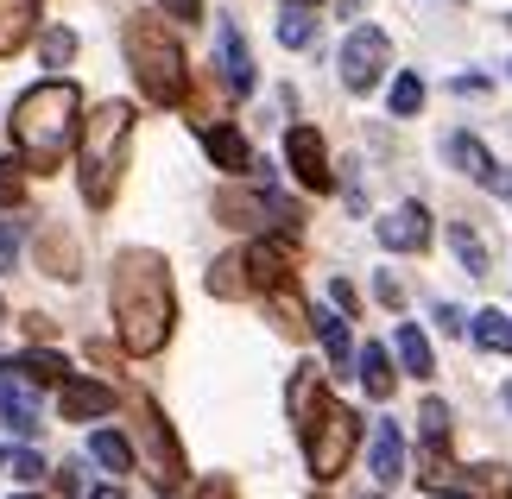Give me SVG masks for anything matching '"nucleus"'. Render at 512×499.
<instances>
[{
    "mask_svg": "<svg viewBox=\"0 0 512 499\" xmlns=\"http://www.w3.org/2000/svg\"><path fill=\"white\" fill-rule=\"evenodd\" d=\"M418 108H424V76H418V70H405L399 83H392V114H399V121H411Z\"/></svg>",
    "mask_w": 512,
    "mask_h": 499,
    "instance_id": "nucleus-31",
    "label": "nucleus"
},
{
    "mask_svg": "<svg viewBox=\"0 0 512 499\" xmlns=\"http://www.w3.org/2000/svg\"><path fill=\"white\" fill-rule=\"evenodd\" d=\"M285 7H317L323 13V0H285Z\"/></svg>",
    "mask_w": 512,
    "mask_h": 499,
    "instance_id": "nucleus-45",
    "label": "nucleus"
},
{
    "mask_svg": "<svg viewBox=\"0 0 512 499\" xmlns=\"http://www.w3.org/2000/svg\"><path fill=\"white\" fill-rule=\"evenodd\" d=\"M83 499H127L121 487H95V493H83Z\"/></svg>",
    "mask_w": 512,
    "mask_h": 499,
    "instance_id": "nucleus-43",
    "label": "nucleus"
},
{
    "mask_svg": "<svg viewBox=\"0 0 512 499\" xmlns=\"http://www.w3.org/2000/svg\"><path fill=\"white\" fill-rule=\"evenodd\" d=\"M108 310H114V335L133 361H152L171 329H177V291H171V266L165 253L152 247H127L114 253V272H108Z\"/></svg>",
    "mask_w": 512,
    "mask_h": 499,
    "instance_id": "nucleus-1",
    "label": "nucleus"
},
{
    "mask_svg": "<svg viewBox=\"0 0 512 499\" xmlns=\"http://www.w3.org/2000/svg\"><path fill=\"white\" fill-rule=\"evenodd\" d=\"M449 247H456V259H462V272H468V278H481V272H487V247H481V234L468 228V222H449Z\"/></svg>",
    "mask_w": 512,
    "mask_h": 499,
    "instance_id": "nucleus-29",
    "label": "nucleus"
},
{
    "mask_svg": "<svg viewBox=\"0 0 512 499\" xmlns=\"http://www.w3.org/2000/svg\"><path fill=\"white\" fill-rule=\"evenodd\" d=\"M487 190H494V196H506V203H512V171H500V165H494V177H487Z\"/></svg>",
    "mask_w": 512,
    "mask_h": 499,
    "instance_id": "nucleus-42",
    "label": "nucleus"
},
{
    "mask_svg": "<svg viewBox=\"0 0 512 499\" xmlns=\"http://www.w3.org/2000/svg\"><path fill=\"white\" fill-rule=\"evenodd\" d=\"M57 411H64V424H89V417H108L114 411V386H102V379H64L57 386Z\"/></svg>",
    "mask_w": 512,
    "mask_h": 499,
    "instance_id": "nucleus-14",
    "label": "nucleus"
},
{
    "mask_svg": "<svg viewBox=\"0 0 512 499\" xmlns=\"http://www.w3.org/2000/svg\"><path fill=\"white\" fill-rule=\"evenodd\" d=\"M329 304H336L342 316H354V310H361V297H354V285H348V278H336V285H329Z\"/></svg>",
    "mask_w": 512,
    "mask_h": 499,
    "instance_id": "nucleus-38",
    "label": "nucleus"
},
{
    "mask_svg": "<svg viewBox=\"0 0 512 499\" xmlns=\"http://www.w3.org/2000/svg\"><path fill=\"white\" fill-rule=\"evenodd\" d=\"M89 455H95V462H102V468L114 474V481L140 468V455H133V443H127L121 430H95V436H89Z\"/></svg>",
    "mask_w": 512,
    "mask_h": 499,
    "instance_id": "nucleus-24",
    "label": "nucleus"
},
{
    "mask_svg": "<svg viewBox=\"0 0 512 499\" xmlns=\"http://www.w3.org/2000/svg\"><path fill=\"white\" fill-rule=\"evenodd\" d=\"M430 499H475V493H449V487H430Z\"/></svg>",
    "mask_w": 512,
    "mask_h": 499,
    "instance_id": "nucleus-44",
    "label": "nucleus"
},
{
    "mask_svg": "<svg viewBox=\"0 0 512 499\" xmlns=\"http://www.w3.org/2000/svg\"><path fill=\"white\" fill-rule=\"evenodd\" d=\"M0 424L19 430V436H38V411H32V392H26V379H7L0 373Z\"/></svg>",
    "mask_w": 512,
    "mask_h": 499,
    "instance_id": "nucleus-20",
    "label": "nucleus"
},
{
    "mask_svg": "<svg viewBox=\"0 0 512 499\" xmlns=\"http://www.w3.org/2000/svg\"><path fill=\"white\" fill-rule=\"evenodd\" d=\"M298 285V234H253L209 266V297H266Z\"/></svg>",
    "mask_w": 512,
    "mask_h": 499,
    "instance_id": "nucleus-6",
    "label": "nucleus"
},
{
    "mask_svg": "<svg viewBox=\"0 0 512 499\" xmlns=\"http://www.w3.org/2000/svg\"><path fill=\"white\" fill-rule=\"evenodd\" d=\"M266 304H272V316H279V329L291 335V342H304V335H310V310H304L298 285H285V291H266Z\"/></svg>",
    "mask_w": 512,
    "mask_h": 499,
    "instance_id": "nucleus-26",
    "label": "nucleus"
},
{
    "mask_svg": "<svg viewBox=\"0 0 512 499\" xmlns=\"http://www.w3.org/2000/svg\"><path fill=\"white\" fill-rule=\"evenodd\" d=\"M367 468H373V481H380V487H392V481L405 474V436H399V424H392V417H380V424H373Z\"/></svg>",
    "mask_w": 512,
    "mask_h": 499,
    "instance_id": "nucleus-16",
    "label": "nucleus"
},
{
    "mask_svg": "<svg viewBox=\"0 0 512 499\" xmlns=\"http://www.w3.org/2000/svg\"><path fill=\"white\" fill-rule=\"evenodd\" d=\"M285 405H291V424H298V436H304L310 474H317V481L348 474L354 449H361V411L342 405V398H329V386H323L317 367H298V373H291Z\"/></svg>",
    "mask_w": 512,
    "mask_h": 499,
    "instance_id": "nucleus-3",
    "label": "nucleus"
},
{
    "mask_svg": "<svg viewBox=\"0 0 512 499\" xmlns=\"http://www.w3.org/2000/svg\"><path fill=\"white\" fill-rule=\"evenodd\" d=\"M13 499H32V493H13Z\"/></svg>",
    "mask_w": 512,
    "mask_h": 499,
    "instance_id": "nucleus-47",
    "label": "nucleus"
},
{
    "mask_svg": "<svg viewBox=\"0 0 512 499\" xmlns=\"http://www.w3.org/2000/svg\"><path fill=\"white\" fill-rule=\"evenodd\" d=\"M310 335L323 342L329 367H348V361H354V342H348V316H336V310H310Z\"/></svg>",
    "mask_w": 512,
    "mask_h": 499,
    "instance_id": "nucleus-21",
    "label": "nucleus"
},
{
    "mask_svg": "<svg viewBox=\"0 0 512 499\" xmlns=\"http://www.w3.org/2000/svg\"><path fill=\"white\" fill-rule=\"evenodd\" d=\"M76 127H83V89L70 76H45V83L19 89V102L7 114V139L26 171H57L76 152Z\"/></svg>",
    "mask_w": 512,
    "mask_h": 499,
    "instance_id": "nucleus-2",
    "label": "nucleus"
},
{
    "mask_svg": "<svg viewBox=\"0 0 512 499\" xmlns=\"http://www.w3.org/2000/svg\"><path fill=\"white\" fill-rule=\"evenodd\" d=\"M373 234H380L386 253H424L437 228H430V209L424 203H399V209H386L380 222H373Z\"/></svg>",
    "mask_w": 512,
    "mask_h": 499,
    "instance_id": "nucleus-11",
    "label": "nucleus"
},
{
    "mask_svg": "<svg viewBox=\"0 0 512 499\" xmlns=\"http://www.w3.org/2000/svg\"><path fill=\"white\" fill-rule=\"evenodd\" d=\"M354 373H361V386H367L373 405H386L392 386H399V379H392V348H380V342H367L361 354H354Z\"/></svg>",
    "mask_w": 512,
    "mask_h": 499,
    "instance_id": "nucleus-19",
    "label": "nucleus"
},
{
    "mask_svg": "<svg viewBox=\"0 0 512 499\" xmlns=\"http://www.w3.org/2000/svg\"><path fill=\"white\" fill-rule=\"evenodd\" d=\"M38 272H51V278H76L83 266H76V241L64 228H38Z\"/></svg>",
    "mask_w": 512,
    "mask_h": 499,
    "instance_id": "nucleus-22",
    "label": "nucleus"
},
{
    "mask_svg": "<svg viewBox=\"0 0 512 499\" xmlns=\"http://www.w3.org/2000/svg\"><path fill=\"white\" fill-rule=\"evenodd\" d=\"M121 45H127L133 83H140V95L152 108H184L190 102V57H184V45H177L165 13H127Z\"/></svg>",
    "mask_w": 512,
    "mask_h": 499,
    "instance_id": "nucleus-5",
    "label": "nucleus"
},
{
    "mask_svg": "<svg viewBox=\"0 0 512 499\" xmlns=\"http://www.w3.org/2000/svg\"><path fill=\"white\" fill-rule=\"evenodd\" d=\"M418 436H424V449H418V474L430 487H437V474L449 468V405L443 398H424V411H418Z\"/></svg>",
    "mask_w": 512,
    "mask_h": 499,
    "instance_id": "nucleus-12",
    "label": "nucleus"
},
{
    "mask_svg": "<svg viewBox=\"0 0 512 499\" xmlns=\"http://www.w3.org/2000/svg\"><path fill=\"white\" fill-rule=\"evenodd\" d=\"M38 57H45L51 70H64L70 57H76V32L70 26H45V32H38Z\"/></svg>",
    "mask_w": 512,
    "mask_h": 499,
    "instance_id": "nucleus-30",
    "label": "nucleus"
},
{
    "mask_svg": "<svg viewBox=\"0 0 512 499\" xmlns=\"http://www.w3.org/2000/svg\"><path fill=\"white\" fill-rule=\"evenodd\" d=\"M285 165H291V177H298L310 196H329V190H336V171H329V146H323V133H317V127H291V133H285Z\"/></svg>",
    "mask_w": 512,
    "mask_h": 499,
    "instance_id": "nucleus-10",
    "label": "nucleus"
},
{
    "mask_svg": "<svg viewBox=\"0 0 512 499\" xmlns=\"http://www.w3.org/2000/svg\"><path fill=\"white\" fill-rule=\"evenodd\" d=\"M7 468H13V481H45V474H51V462H45L38 449H13Z\"/></svg>",
    "mask_w": 512,
    "mask_h": 499,
    "instance_id": "nucleus-34",
    "label": "nucleus"
},
{
    "mask_svg": "<svg viewBox=\"0 0 512 499\" xmlns=\"http://www.w3.org/2000/svg\"><path fill=\"white\" fill-rule=\"evenodd\" d=\"M215 222L260 228V234H298L304 228V209L291 203V196H279L272 184H260V190H222V196H215Z\"/></svg>",
    "mask_w": 512,
    "mask_h": 499,
    "instance_id": "nucleus-8",
    "label": "nucleus"
},
{
    "mask_svg": "<svg viewBox=\"0 0 512 499\" xmlns=\"http://www.w3.org/2000/svg\"><path fill=\"white\" fill-rule=\"evenodd\" d=\"M386 64H392V38L380 26H354L342 38V89L348 95H373L380 76H386Z\"/></svg>",
    "mask_w": 512,
    "mask_h": 499,
    "instance_id": "nucleus-9",
    "label": "nucleus"
},
{
    "mask_svg": "<svg viewBox=\"0 0 512 499\" xmlns=\"http://www.w3.org/2000/svg\"><path fill=\"white\" fill-rule=\"evenodd\" d=\"M0 323H7V304H0Z\"/></svg>",
    "mask_w": 512,
    "mask_h": 499,
    "instance_id": "nucleus-46",
    "label": "nucleus"
},
{
    "mask_svg": "<svg viewBox=\"0 0 512 499\" xmlns=\"http://www.w3.org/2000/svg\"><path fill=\"white\" fill-rule=\"evenodd\" d=\"M468 335H475L487 354H512V316H506V310H481V316H468Z\"/></svg>",
    "mask_w": 512,
    "mask_h": 499,
    "instance_id": "nucleus-27",
    "label": "nucleus"
},
{
    "mask_svg": "<svg viewBox=\"0 0 512 499\" xmlns=\"http://www.w3.org/2000/svg\"><path fill=\"white\" fill-rule=\"evenodd\" d=\"M468 487H475L481 499H512V481H506V468H500V462H481V468H468Z\"/></svg>",
    "mask_w": 512,
    "mask_h": 499,
    "instance_id": "nucleus-32",
    "label": "nucleus"
},
{
    "mask_svg": "<svg viewBox=\"0 0 512 499\" xmlns=\"http://www.w3.org/2000/svg\"><path fill=\"white\" fill-rule=\"evenodd\" d=\"M19 203H26V171L13 158H0V215H13Z\"/></svg>",
    "mask_w": 512,
    "mask_h": 499,
    "instance_id": "nucleus-33",
    "label": "nucleus"
},
{
    "mask_svg": "<svg viewBox=\"0 0 512 499\" xmlns=\"http://www.w3.org/2000/svg\"><path fill=\"white\" fill-rule=\"evenodd\" d=\"M51 474H57V493H64V499H83V474H76L70 462H64V468H51Z\"/></svg>",
    "mask_w": 512,
    "mask_h": 499,
    "instance_id": "nucleus-39",
    "label": "nucleus"
},
{
    "mask_svg": "<svg viewBox=\"0 0 512 499\" xmlns=\"http://www.w3.org/2000/svg\"><path fill=\"white\" fill-rule=\"evenodd\" d=\"M133 430H140V468L152 474V487L165 499L184 493V443L171 436V424L159 417V405L146 392H133Z\"/></svg>",
    "mask_w": 512,
    "mask_h": 499,
    "instance_id": "nucleus-7",
    "label": "nucleus"
},
{
    "mask_svg": "<svg viewBox=\"0 0 512 499\" xmlns=\"http://www.w3.org/2000/svg\"><path fill=\"white\" fill-rule=\"evenodd\" d=\"M279 45L285 51H310V45H317V7H285L279 13Z\"/></svg>",
    "mask_w": 512,
    "mask_h": 499,
    "instance_id": "nucleus-28",
    "label": "nucleus"
},
{
    "mask_svg": "<svg viewBox=\"0 0 512 499\" xmlns=\"http://www.w3.org/2000/svg\"><path fill=\"white\" fill-rule=\"evenodd\" d=\"M203 152H209V165H215V171H228V177H247V171H253V146H247V133H241V127H228V121L203 127Z\"/></svg>",
    "mask_w": 512,
    "mask_h": 499,
    "instance_id": "nucleus-15",
    "label": "nucleus"
},
{
    "mask_svg": "<svg viewBox=\"0 0 512 499\" xmlns=\"http://www.w3.org/2000/svg\"><path fill=\"white\" fill-rule=\"evenodd\" d=\"M190 499H241V493H234V481H228V474H209V481L196 487Z\"/></svg>",
    "mask_w": 512,
    "mask_h": 499,
    "instance_id": "nucleus-37",
    "label": "nucleus"
},
{
    "mask_svg": "<svg viewBox=\"0 0 512 499\" xmlns=\"http://www.w3.org/2000/svg\"><path fill=\"white\" fill-rule=\"evenodd\" d=\"M437 329H443V335H462V329H468V316H462L456 304H437Z\"/></svg>",
    "mask_w": 512,
    "mask_h": 499,
    "instance_id": "nucleus-40",
    "label": "nucleus"
},
{
    "mask_svg": "<svg viewBox=\"0 0 512 499\" xmlns=\"http://www.w3.org/2000/svg\"><path fill=\"white\" fill-rule=\"evenodd\" d=\"M0 367H13L26 386H64L70 379V361L51 354V348H26V354H13V361H0Z\"/></svg>",
    "mask_w": 512,
    "mask_h": 499,
    "instance_id": "nucleus-18",
    "label": "nucleus"
},
{
    "mask_svg": "<svg viewBox=\"0 0 512 499\" xmlns=\"http://www.w3.org/2000/svg\"><path fill=\"white\" fill-rule=\"evenodd\" d=\"M0 468H7V455H0Z\"/></svg>",
    "mask_w": 512,
    "mask_h": 499,
    "instance_id": "nucleus-48",
    "label": "nucleus"
},
{
    "mask_svg": "<svg viewBox=\"0 0 512 499\" xmlns=\"http://www.w3.org/2000/svg\"><path fill=\"white\" fill-rule=\"evenodd\" d=\"M373 291H380V304H392V310L405 304V285H399V278H392V272H380V285H373Z\"/></svg>",
    "mask_w": 512,
    "mask_h": 499,
    "instance_id": "nucleus-41",
    "label": "nucleus"
},
{
    "mask_svg": "<svg viewBox=\"0 0 512 499\" xmlns=\"http://www.w3.org/2000/svg\"><path fill=\"white\" fill-rule=\"evenodd\" d=\"M215 64H222V83H228V95H253V51H247V38H241V26L234 19H222L215 26Z\"/></svg>",
    "mask_w": 512,
    "mask_h": 499,
    "instance_id": "nucleus-13",
    "label": "nucleus"
},
{
    "mask_svg": "<svg viewBox=\"0 0 512 499\" xmlns=\"http://www.w3.org/2000/svg\"><path fill=\"white\" fill-rule=\"evenodd\" d=\"M38 13H45V0H0V57L26 51L38 38Z\"/></svg>",
    "mask_w": 512,
    "mask_h": 499,
    "instance_id": "nucleus-17",
    "label": "nucleus"
},
{
    "mask_svg": "<svg viewBox=\"0 0 512 499\" xmlns=\"http://www.w3.org/2000/svg\"><path fill=\"white\" fill-rule=\"evenodd\" d=\"M133 127H140L133 102H102V108L83 114V127H76V184H83V203L89 209H108L114 190H121Z\"/></svg>",
    "mask_w": 512,
    "mask_h": 499,
    "instance_id": "nucleus-4",
    "label": "nucleus"
},
{
    "mask_svg": "<svg viewBox=\"0 0 512 499\" xmlns=\"http://www.w3.org/2000/svg\"><path fill=\"white\" fill-rule=\"evenodd\" d=\"M449 165H456L462 177H475V184H487V177H494V158H487V146H481V139L475 133H449Z\"/></svg>",
    "mask_w": 512,
    "mask_h": 499,
    "instance_id": "nucleus-25",
    "label": "nucleus"
},
{
    "mask_svg": "<svg viewBox=\"0 0 512 499\" xmlns=\"http://www.w3.org/2000/svg\"><path fill=\"white\" fill-rule=\"evenodd\" d=\"M19 247H26V234H19V222H0V272H13Z\"/></svg>",
    "mask_w": 512,
    "mask_h": 499,
    "instance_id": "nucleus-35",
    "label": "nucleus"
},
{
    "mask_svg": "<svg viewBox=\"0 0 512 499\" xmlns=\"http://www.w3.org/2000/svg\"><path fill=\"white\" fill-rule=\"evenodd\" d=\"M159 13L177 19V26H196V19H203V0H159Z\"/></svg>",
    "mask_w": 512,
    "mask_h": 499,
    "instance_id": "nucleus-36",
    "label": "nucleus"
},
{
    "mask_svg": "<svg viewBox=\"0 0 512 499\" xmlns=\"http://www.w3.org/2000/svg\"><path fill=\"white\" fill-rule=\"evenodd\" d=\"M506 405H512V392H506Z\"/></svg>",
    "mask_w": 512,
    "mask_h": 499,
    "instance_id": "nucleus-49",
    "label": "nucleus"
},
{
    "mask_svg": "<svg viewBox=\"0 0 512 499\" xmlns=\"http://www.w3.org/2000/svg\"><path fill=\"white\" fill-rule=\"evenodd\" d=\"M392 348H399V367H405L411 379H430V373H437V354H430V342H424V329H418V323H399Z\"/></svg>",
    "mask_w": 512,
    "mask_h": 499,
    "instance_id": "nucleus-23",
    "label": "nucleus"
}]
</instances>
